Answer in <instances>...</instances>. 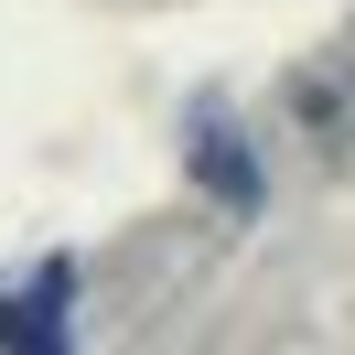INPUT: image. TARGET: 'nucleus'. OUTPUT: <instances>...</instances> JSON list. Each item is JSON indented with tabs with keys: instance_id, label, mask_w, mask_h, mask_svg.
Here are the masks:
<instances>
[{
	"instance_id": "nucleus-1",
	"label": "nucleus",
	"mask_w": 355,
	"mask_h": 355,
	"mask_svg": "<svg viewBox=\"0 0 355 355\" xmlns=\"http://www.w3.org/2000/svg\"><path fill=\"white\" fill-rule=\"evenodd\" d=\"M194 173H205V183H216V194H226V205H259V162H248V151H237V130H226V119H216V108H205V119H194Z\"/></svg>"
}]
</instances>
